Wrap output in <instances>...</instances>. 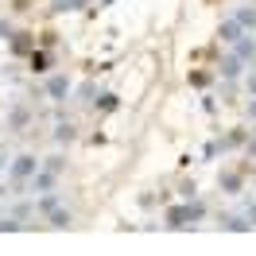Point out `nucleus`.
I'll return each instance as SVG.
<instances>
[{
    "instance_id": "20",
    "label": "nucleus",
    "mask_w": 256,
    "mask_h": 256,
    "mask_svg": "<svg viewBox=\"0 0 256 256\" xmlns=\"http://www.w3.org/2000/svg\"><path fill=\"white\" fill-rule=\"evenodd\" d=\"M244 222H248V225H256V202L248 206V214H244Z\"/></svg>"
},
{
    "instance_id": "22",
    "label": "nucleus",
    "mask_w": 256,
    "mask_h": 256,
    "mask_svg": "<svg viewBox=\"0 0 256 256\" xmlns=\"http://www.w3.org/2000/svg\"><path fill=\"white\" fill-rule=\"evenodd\" d=\"M0 229H8V233H12V229H20V222H0Z\"/></svg>"
},
{
    "instance_id": "16",
    "label": "nucleus",
    "mask_w": 256,
    "mask_h": 256,
    "mask_svg": "<svg viewBox=\"0 0 256 256\" xmlns=\"http://www.w3.org/2000/svg\"><path fill=\"white\" fill-rule=\"evenodd\" d=\"M12 50H20V54H24V50H32V39H28L24 32H16V39H12Z\"/></svg>"
},
{
    "instance_id": "24",
    "label": "nucleus",
    "mask_w": 256,
    "mask_h": 256,
    "mask_svg": "<svg viewBox=\"0 0 256 256\" xmlns=\"http://www.w3.org/2000/svg\"><path fill=\"white\" fill-rule=\"evenodd\" d=\"M248 156H256V140H248Z\"/></svg>"
},
{
    "instance_id": "12",
    "label": "nucleus",
    "mask_w": 256,
    "mask_h": 256,
    "mask_svg": "<svg viewBox=\"0 0 256 256\" xmlns=\"http://www.w3.org/2000/svg\"><path fill=\"white\" fill-rule=\"evenodd\" d=\"M90 0H54V12H82Z\"/></svg>"
},
{
    "instance_id": "2",
    "label": "nucleus",
    "mask_w": 256,
    "mask_h": 256,
    "mask_svg": "<svg viewBox=\"0 0 256 256\" xmlns=\"http://www.w3.org/2000/svg\"><path fill=\"white\" fill-rule=\"evenodd\" d=\"M39 171V160L35 156H16L12 167H8V178H12V186H28V178Z\"/></svg>"
},
{
    "instance_id": "10",
    "label": "nucleus",
    "mask_w": 256,
    "mask_h": 256,
    "mask_svg": "<svg viewBox=\"0 0 256 256\" xmlns=\"http://www.w3.org/2000/svg\"><path fill=\"white\" fill-rule=\"evenodd\" d=\"M28 120H32V112H28V109H12V116H8V128L24 132V128H28Z\"/></svg>"
},
{
    "instance_id": "6",
    "label": "nucleus",
    "mask_w": 256,
    "mask_h": 256,
    "mask_svg": "<svg viewBox=\"0 0 256 256\" xmlns=\"http://www.w3.org/2000/svg\"><path fill=\"white\" fill-rule=\"evenodd\" d=\"M218 35H222V43H237L240 35H244V28H240L237 20H222V28H218Z\"/></svg>"
},
{
    "instance_id": "15",
    "label": "nucleus",
    "mask_w": 256,
    "mask_h": 256,
    "mask_svg": "<svg viewBox=\"0 0 256 256\" xmlns=\"http://www.w3.org/2000/svg\"><path fill=\"white\" fill-rule=\"evenodd\" d=\"M47 66H50V58H47V54H43V50H32V70H39V74H43Z\"/></svg>"
},
{
    "instance_id": "18",
    "label": "nucleus",
    "mask_w": 256,
    "mask_h": 256,
    "mask_svg": "<svg viewBox=\"0 0 256 256\" xmlns=\"http://www.w3.org/2000/svg\"><path fill=\"white\" fill-rule=\"evenodd\" d=\"M240 144H244V132H229L222 140V148H240Z\"/></svg>"
},
{
    "instance_id": "3",
    "label": "nucleus",
    "mask_w": 256,
    "mask_h": 256,
    "mask_svg": "<svg viewBox=\"0 0 256 256\" xmlns=\"http://www.w3.org/2000/svg\"><path fill=\"white\" fill-rule=\"evenodd\" d=\"M54 178H58L54 171H47V167H39V171H35V175L28 178V182H32V190H35V194H50V190H54Z\"/></svg>"
},
{
    "instance_id": "11",
    "label": "nucleus",
    "mask_w": 256,
    "mask_h": 256,
    "mask_svg": "<svg viewBox=\"0 0 256 256\" xmlns=\"http://www.w3.org/2000/svg\"><path fill=\"white\" fill-rule=\"evenodd\" d=\"M240 24V28H244V32H248V28H256V8H248V4H244V8H237V16H233Z\"/></svg>"
},
{
    "instance_id": "23",
    "label": "nucleus",
    "mask_w": 256,
    "mask_h": 256,
    "mask_svg": "<svg viewBox=\"0 0 256 256\" xmlns=\"http://www.w3.org/2000/svg\"><path fill=\"white\" fill-rule=\"evenodd\" d=\"M248 116H252V120H256V97H252V101H248Z\"/></svg>"
},
{
    "instance_id": "14",
    "label": "nucleus",
    "mask_w": 256,
    "mask_h": 256,
    "mask_svg": "<svg viewBox=\"0 0 256 256\" xmlns=\"http://www.w3.org/2000/svg\"><path fill=\"white\" fill-rule=\"evenodd\" d=\"M54 140H58V144H70V140H74V124H58L54 128Z\"/></svg>"
},
{
    "instance_id": "4",
    "label": "nucleus",
    "mask_w": 256,
    "mask_h": 256,
    "mask_svg": "<svg viewBox=\"0 0 256 256\" xmlns=\"http://www.w3.org/2000/svg\"><path fill=\"white\" fill-rule=\"evenodd\" d=\"M66 94H70V82H66V74H50V82H47V97H50V101H62Z\"/></svg>"
},
{
    "instance_id": "13",
    "label": "nucleus",
    "mask_w": 256,
    "mask_h": 256,
    "mask_svg": "<svg viewBox=\"0 0 256 256\" xmlns=\"http://www.w3.org/2000/svg\"><path fill=\"white\" fill-rule=\"evenodd\" d=\"M222 225H225V229H233V233H244V229H252V225L244 222V218H222Z\"/></svg>"
},
{
    "instance_id": "8",
    "label": "nucleus",
    "mask_w": 256,
    "mask_h": 256,
    "mask_svg": "<svg viewBox=\"0 0 256 256\" xmlns=\"http://www.w3.org/2000/svg\"><path fill=\"white\" fill-rule=\"evenodd\" d=\"M218 186H222L225 194H240V186H244V178H240L237 171H225V175L218 178Z\"/></svg>"
},
{
    "instance_id": "19",
    "label": "nucleus",
    "mask_w": 256,
    "mask_h": 256,
    "mask_svg": "<svg viewBox=\"0 0 256 256\" xmlns=\"http://www.w3.org/2000/svg\"><path fill=\"white\" fill-rule=\"evenodd\" d=\"M43 167H47V171H54V175H58V171H62V167H66V160H62V156H47V163H43Z\"/></svg>"
},
{
    "instance_id": "9",
    "label": "nucleus",
    "mask_w": 256,
    "mask_h": 256,
    "mask_svg": "<svg viewBox=\"0 0 256 256\" xmlns=\"http://www.w3.org/2000/svg\"><path fill=\"white\" fill-rule=\"evenodd\" d=\"M47 218H50V225H54V229H66V225L74 222V218H70V210H62V206H54Z\"/></svg>"
},
{
    "instance_id": "5",
    "label": "nucleus",
    "mask_w": 256,
    "mask_h": 256,
    "mask_svg": "<svg viewBox=\"0 0 256 256\" xmlns=\"http://www.w3.org/2000/svg\"><path fill=\"white\" fill-rule=\"evenodd\" d=\"M233 54H237L240 62H252V58H256V43L248 39V35H240L237 43H233Z\"/></svg>"
},
{
    "instance_id": "7",
    "label": "nucleus",
    "mask_w": 256,
    "mask_h": 256,
    "mask_svg": "<svg viewBox=\"0 0 256 256\" xmlns=\"http://www.w3.org/2000/svg\"><path fill=\"white\" fill-rule=\"evenodd\" d=\"M240 70H244V62H240L237 54H225V58H222V78H225V82L240 78Z\"/></svg>"
},
{
    "instance_id": "17",
    "label": "nucleus",
    "mask_w": 256,
    "mask_h": 256,
    "mask_svg": "<svg viewBox=\"0 0 256 256\" xmlns=\"http://www.w3.org/2000/svg\"><path fill=\"white\" fill-rule=\"evenodd\" d=\"M54 206H58V198H54V194H43V198H39V214H50Z\"/></svg>"
},
{
    "instance_id": "1",
    "label": "nucleus",
    "mask_w": 256,
    "mask_h": 256,
    "mask_svg": "<svg viewBox=\"0 0 256 256\" xmlns=\"http://www.w3.org/2000/svg\"><path fill=\"white\" fill-rule=\"evenodd\" d=\"M206 218V206L202 202H182V206H171L167 210V229H190Z\"/></svg>"
},
{
    "instance_id": "21",
    "label": "nucleus",
    "mask_w": 256,
    "mask_h": 256,
    "mask_svg": "<svg viewBox=\"0 0 256 256\" xmlns=\"http://www.w3.org/2000/svg\"><path fill=\"white\" fill-rule=\"evenodd\" d=\"M244 86H248V94L256 97V74H248V78H244Z\"/></svg>"
}]
</instances>
